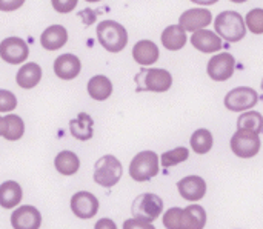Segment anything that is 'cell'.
<instances>
[{
	"label": "cell",
	"instance_id": "6da1fadb",
	"mask_svg": "<svg viewBox=\"0 0 263 229\" xmlns=\"http://www.w3.org/2000/svg\"><path fill=\"white\" fill-rule=\"evenodd\" d=\"M97 39L106 51L120 52L128 43V32L120 23L103 20L97 25Z\"/></svg>",
	"mask_w": 263,
	"mask_h": 229
},
{
	"label": "cell",
	"instance_id": "7a4b0ae2",
	"mask_svg": "<svg viewBox=\"0 0 263 229\" xmlns=\"http://www.w3.org/2000/svg\"><path fill=\"white\" fill-rule=\"evenodd\" d=\"M214 29L227 42H239L247 34L245 20L236 11H223L214 20Z\"/></svg>",
	"mask_w": 263,
	"mask_h": 229
},
{
	"label": "cell",
	"instance_id": "3957f363",
	"mask_svg": "<svg viewBox=\"0 0 263 229\" xmlns=\"http://www.w3.org/2000/svg\"><path fill=\"white\" fill-rule=\"evenodd\" d=\"M137 91H153V92H165L173 85V75L162 68L153 69H140L136 75Z\"/></svg>",
	"mask_w": 263,
	"mask_h": 229
},
{
	"label": "cell",
	"instance_id": "277c9868",
	"mask_svg": "<svg viewBox=\"0 0 263 229\" xmlns=\"http://www.w3.org/2000/svg\"><path fill=\"white\" fill-rule=\"evenodd\" d=\"M123 168L119 159L114 156H103L96 162L94 166V182L103 188H112L122 179Z\"/></svg>",
	"mask_w": 263,
	"mask_h": 229
},
{
	"label": "cell",
	"instance_id": "5b68a950",
	"mask_svg": "<svg viewBox=\"0 0 263 229\" xmlns=\"http://www.w3.org/2000/svg\"><path fill=\"white\" fill-rule=\"evenodd\" d=\"M159 174V156L154 151L139 152L129 165V176L136 182L151 180Z\"/></svg>",
	"mask_w": 263,
	"mask_h": 229
},
{
	"label": "cell",
	"instance_id": "8992f818",
	"mask_svg": "<svg viewBox=\"0 0 263 229\" xmlns=\"http://www.w3.org/2000/svg\"><path fill=\"white\" fill-rule=\"evenodd\" d=\"M131 213H133V217L134 219H139V220L153 223L163 213V200L159 196L151 194V193L140 194L133 202Z\"/></svg>",
	"mask_w": 263,
	"mask_h": 229
},
{
	"label": "cell",
	"instance_id": "52a82bcc",
	"mask_svg": "<svg viewBox=\"0 0 263 229\" xmlns=\"http://www.w3.org/2000/svg\"><path fill=\"white\" fill-rule=\"evenodd\" d=\"M231 151L242 159H251L260 151V137L257 132L237 131L231 137Z\"/></svg>",
	"mask_w": 263,
	"mask_h": 229
},
{
	"label": "cell",
	"instance_id": "ba28073f",
	"mask_svg": "<svg viewBox=\"0 0 263 229\" xmlns=\"http://www.w3.org/2000/svg\"><path fill=\"white\" fill-rule=\"evenodd\" d=\"M257 102H259L257 92L253 88H248V86L234 88L225 97V106H227V109H230L233 112H240V111L251 109L253 106L257 105Z\"/></svg>",
	"mask_w": 263,
	"mask_h": 229
},
{
	"label": "cell",
	"instance_id": "9c48e42d",
	"mask_svg": "<svg viewBox=\"0 0 263 229\" xmlns=\"http://www.w3.org/2000/svg\"><path fill=\"white\" fill-rule=\"evenodd\" d=\"M29 55L26 42L20 37H8L0 43V57L11 65L23 63Z\"/></svg>",
	"mask_w": 263,
	"mask_h": 229
},
{
	"label": "cell",
	"instance_id": "30bf717a",
	"mask_svg": "<svg viewBox=\"0 0 263 229\" xmlns=\"http://www.w3.org/2000/svg\"><path fill=\"white\" fill-rule=\"evenodd\" d=\"M236 68V60L231 54L222 52L210 59L208 62V75L214 82H227L233 77Z\"/></svg>",
	"mask_w": 263,
	"mask_h": 229
},
{
	"label": "cell",
	"instance_id": "8fae6325",
	"mask_svg": "<svg viewBox=\"0 0 263 229\" xmlns=\"http://www.w3.org/2000/svg\"><path fill=\"white\" fill-rule=\"evenodd\" d=\"M71 211L79 219H92L99 211V200L91 193L79 191L71 197Z\"/></svg>",
	"mask_w": 263,
	"mask_h": 229
},
{
	"label": "cell",
	"instance_id": "7c38bea8",
	"mask_svg": "<svg viewBox=\"0 0 263 229\" xmlns=\"http://www.w3.org/2000/svg\"><path fill=\"white\" fill-rule=\"evenodd\" d=\"M11 225L14 229H39L42 225V214L34 206H18L11 216Z\"/></svg>",
	"mask_w": 263,
	"mask_h": 229
},
{
	"label": "cell",
	"instance_id": "4fadbf2b",
	"mask_svg": "<svg viewBox=\"0 0 263 229\" xmlns=\"http://www.w3.org/2000/svg\"><path fill=\"white\" fill-rule=\"evenodd\" d=\"M211 22H213V14L210 9H205V8L188 9L179 18V25L185 31H190V32L200 31L205 26H208Z\"/></svg>",
	"mask_w": 263,
	"mask_h": 229
},
{
	"label": "cell",
	"instance_id": "5bb4252c",
	"mask_svg": "<svg viewBox=\"0 0 263 229\" xmlns=\"http://www.w3.org/2000/svg\"><path fill=\"white\" fill-rule=\"evenodd\" d=\"M177 189L180 196L188 202H199L206 194V183L199 176H188L179 180Z\"/></svg>",
	"mask_w": 263,
	"mask_h": 229
},
{
	"label": "cell",
	"instance_id": "9a60e30c",
	"mask_svg": "<svg viewBox=\"0 0 263 229\" xmlns=\"http://www.w3.org/2000/svg\"><path fill=\"white\" fill-rule=\"evenodd\" d=\"M82 63L77 55L74 54H63L59 55L54 62V72L62 80H72L80 74Z\"/></svg>",
	"mask_w": 263,
	"mask_h": 229
},
{
	"label": "cell",
	"instance_id": "2e32d148",
	"mask_svg": "<svg viewBox=\"0 0 263 229\" xmlns=\"http://www.w3.org/2000/svg\"><path fill=\"white\" fill-rule=\"evenodd\" d=\"M66 42H68V31L62 25H51L40 35V43L48 51L60 49L62 46L66 45Z\"/></svg>",
	"mask_w": 263,
	"mask_h": 229
},
{
	"label": "cell",
	"instance_id": "e0dca14e",
	"mask_svg": "<svg viewBox=\"0 0 263 229\" xmlns=\"http://www.w3.org/2000/svg\"><path fill=\"white\" fill-rule=\"evenodd\" d=\"M191 43L196 49L205 52V54H211V52H216V51H220L222 49V40L217 34H214L213 31H208V29H200V31H196L193 35H191Z\"/></svg>",
	"mask_w": 263,
	"mask_h": 229
},
{
	"label": "cell",
	"instance_id": "ac0fdd59",
	"mask_svg": "<svg viewBox=\"0 0 263 229\" xmlns=\"http://www.w3.org/2000/svg\"><path fill=\"white\" fill-rule=\"evenodd\" d=\"M134 60L142 66H149L157 62L159 59V48L151 40H140L133 48Z\"/></svg>",
	"mask_w": 263,
	"mask_h": 229
},
{
	"label": "cell",
	"instance_id": "d6986e66",
	"mask_svg": "<svg viewBox=\"0 0 263 229\" xmlns=\"http://www.w3.org/2000/svg\"><path fill=\"white\" fill-rule=\"evenodd\" d=\"M92 126H94V120L86 112H80L76 119H72L69 122L71 136L80 142H86L92 137V134H94Z\"/></svg>",
	"mask_w": 263,
	"mask_h": 229
},
{
	"label": "cell",
	"instance_id": "ffe728a7",
	"mask_svg": "<svg viewBox=\"0 0 263 229\" xmlns=\"http://www.w3.org/2000/svg\"><path fill=\"white\" fill-rule=\"evenodd\" d=\"M15 80H17V85L23 89H31L34 86L39 85V82L42 80V68L34 63V62H29V63H25L18 71H17V75H15Z\"/></svg>",
	"mask_w": 263,
	"mask_h": 229
},
{
	"label": "cell",
	"instance_id": "44dd1931",
	"mask_svg": "<svg viewBox=\"0 0 263 229\" xmlns=\"http://www.w3.org/2000/svg\"><path fill=\"white\" fill-rule=\"evenodd\" d=\"M22 186L17 182L8 180L0 185V206L5 209L15 208L22 202Z\"/></svg>",
	"mask_w": 263,
	"mask_h": 229
},
{
	"label": "cell",
	"instance_id": "7402d4cb",
	"mask_svg": "<svg viewBox=\"0 0 263 229\" xmlns=\"http://www.w3.org/2000/svg\"><path fill=\"white\" fill-rule=\"evenodd\" d=\"M186 32L180 25H171L162 32V43L170 51H179L186 45Z\"/></svg>",
	"mask_w": 263,
	"mask_h": 229
},
{
	"label": "cell",
	"instance_id": "603a6c76",
	"mask_svg": "<svg viewBox=\"0 0 263 229\" xmlns=\"http://www.w3.org/2000/svg\"><path fill=\"white\" fill-rule=\"evenodd\" d=\"M206 225V211L200 205H190L183 209L182 229H203Z\"/></svg>",
	"mask_w": 263,
	"mask_h": 229
},
{
	"label": "cell",
	"instance_id": "cb8c5ba5",
	"mask_svg": "<svg viewBox=\"0 0 263 229\" xmlns=\"http://www.w3.org/2000/svg\"><path fill=\"white\" fill-rule=\"evenodd\" d=\"M88 94L99 102L106 100L112 94V83L106 75H94L88 82Z\"/></svg>",
	"mask_w": 263,
	"mask_h": 229
},
{
	"label": "cell",
	"instance_id": "d4e9b609",
	"mask_svg": "<svg viewBox=\"0 0 263 229\" xmlns=\"http://www.w3.org/2000/svg\"><path fill=\"white\" fill-rule=\"evenodd\" d=\"M54 165L62 176H74L80 168V160L72 151H62L55 156Z\"/></svg>",
	"mask_w": 263,
	"mask_h": 229
},
{
	"label": "cell",
	"instance_id": "484cf974",
	"mask_svg": "<svg viewBox=\"0 0 263 229\" xmlns=\"http://www.w3.org/2000/svg\"><path fill=\"white\" fill-rule=\"evenodd\" d=\"M213 143H214L213 134H211V131H208L205 128L194 131V134L191 136V149L196 154H206V152H210L211 148H213Z\"/></svg>",
	"mask_w": 263,
	"mask_h": 229
},
{
	"label": "cell",
	"instance_id": "4316f807",
	"mask_svg": "<svg viewBox=\"0 0 263 229\" xmlns=\"http://www.w3.org/2000/svg\"><path fill=\"white\" fill-rule=\"evenodd\" d=\"M263 129V116L257 111L243 112L237 120V131H251L260 132Z\"/></svg>",
	"mask_w": 263,
	"mask_h": 229
},
{
	"label": "cell",
	"instance_id": "83f0119b",
	"mask_svg": "<svg viewBox=\"0 0 263 229\" xmlns=\"http://www.w3.org/2000/svg\"><path fill=\"white\" fill-rule=\"evenodd\" d=\"M23 132H25V123L18 116L9 114V116L5 117V134H3V137L8 142L20 140Z\"/></svg>",
	"mask_w": 263,
	"mask_h": 229
},
{
	"label": "cell",
	"instance_id": "f1b7e54d",
	"mask_svg": "<svg viewBox=\"0 0 263 229\" xmlns=\"http://www.w3.org/2000/svg\"><path fill=\"white\" fill-rule=\"evenodd\" d=\"M188 157H190L188 148L179 146V148H176V149H171V151L162 154V166H163V168L176 166V165L183 163L185 160H188Z\"/></svg>",
	"mask_w": 263,
	"mask_h": 229
},
{
	"label": "cell",
	"instance_id": "f546056e",
	"mask_svg": "<svg viewBox=\"0 0 263 229\" xmlns=\"http://www.w3.org/2000/svg\"><path fill=\"white\" fill-rule=\"evenodd\" d=\"M247 26L254 34H263V9L256 8L247 14Z\"/></svg>",
	"mask_w": 263,
	"mask_h": 229
},
{
	"label": "cell",
	"instance_id": "4dcf8cb0",
	"mask_svg": "<svg viewBox=\"0 0 263 229\" xmlns=\"http://www.w3.org/2000/svg\"><path fill=\"white\" fill-rule=\"evenodd\" d=\"M183 209L182 208H171L163 216V226L166 229H182Z\"/></svg>",
	"mask_w": 263,
	"mask_h": 229
},
{
	"label": "cell",
	"instance_id": "1f68e13d",
	"mask_svg": "<svg viewBox=\"0 0 263 229\" xmlns=\"http://www.w3.org/2000/svg\"><path fill=\"white\" fill-rule=\"evenodd\" d=\"M17 106V99L11 91L0 89V112H9Z\"/></svg>",
	"mask_w": 263,
	"mask_h": 229
},
{
	"label": "cell",
	"instance_id": "d6a6232c",
	"mask_svg": "<svg viewBox=\"0 0 263 229\" xmlns=\"http://www.w3.org/2000/svg\"><path fill=\"white\" fill-rule=\"evenodd\" d=\"M51 3H52V8L62 14L71 12L77 6V0H51Z\"/></svg>",
	"mask_w": 263,
	"mask_h": 229
},
{
	"label": "cell",
	"instance_id": "836d02e7",
	"mask_svg": "<svg viewBox=\"0 0 263 229\" xmlns=\"http://www.w3.org/2000/svg\"><path fill=\"white\" fill-rule=\"evenodd\" d=\"M123 229H156L151 223L148 222H143V220H139V219H128L125 223H123Z\"/></svg>",
	"mask_w": 263,
	"mask_h": 229
},
{
	"label": "cell",
	"instance_id": "e575fe53",
	"mask_svg": "<svg viewBox=\"0 0 263 229\" xmlns=\"http://www.w3.org/2000/svg\"><path fill=\"white\" fill-rule=\"evenodd\" d=\"M25 0H0V11H14L18 9Z\"/></svg>",
	"mask_w": 263,
	"mask_h": 229
},
{
	"label": "cell",
	"instance_id": "d590c367",
	"mask_svg": "<svg viewBox=\"0 0 263 229\" xmlns=\"http://www.w3.org/2000/svg\"><path fill=\"white\" fill-rule=\"evenodd\" d=\"M94 229H117V225L111 220V219H100Z\"/></svg>",
	"mask_w": 263,
	"mask_h": 229
},
{
	"label": "cell",
	"instance_id": "8d00e7d4",
	"mask_svg": "<svg viewBox=\"0 0 263 229\" xmlns=\"http://www.w3.org/2000/svg\"><path fill=\"white\" fill-rule=\"evenodd\" d=\"M193 3H197V5H205V6H210V5H214L217 3L219 0H191Z\"/></svg>",
	"mask_w": 263,
	"mask_h": 229
},
{
	"label": "cell",
	"instance_id": "74e56055",
	"mask_svg": "<svg viewBox=\"0 0 263 229\" xmlns=\"http://www.w3.org/2000/svg\"><path fill=\"white\" fill-rule=\"evenodd\" d=\"M5 134V117H0V136L3 137Z\"/></svg>",
	"mask_w": 263,
	"mask_h": 229
},
{
	"label": "cell",
	"instance_id": "f35d334b",
	"mask_svg": "<svg viewBox=\"0 0 263 229\" xmlns=\"http://www.w3.org/2000/svg\"><path fill=\"white\" fill-rule=\"evenodd\" d=\"M231 2H234V3H245L247 0H231Z\"/></svg>",
	"mask_w": 263,
	"mask_h": 229
},
{
	"label": "cell",
	"instance_id": "ab89813d",
	"mask_svg": "<svg viewBox=\"0 0 263 229\" xmlns=\"http://www.w3.org/2000/svg\"><path fill=\"white\" fill-rule=\"evenodd\" d=\"M86 2H91V3H94V2H100V0H86Z\"/></svg>",
	"mask_w": 263,
	"mask_h": 229
},
{
	"label": "cell",
	"instance_id": "60d3db41",
	"mask_svg": "<svg viewBox=\"0 0 263 229\" xmlns=\"http://www.w3.org/2000/svg\"><path fill=\"white\" fill-rule=\"evenodd\" d=\"M262 89H263V79H262Z\"/></svg>",
	"mask_w": 263,
	"mask_h": 229
}]
</instances>
